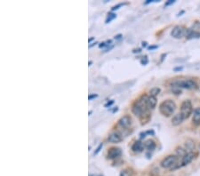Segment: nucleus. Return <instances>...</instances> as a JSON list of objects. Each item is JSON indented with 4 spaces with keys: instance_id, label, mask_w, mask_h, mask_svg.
<instances>
[{
    "instance_id": "6e6552de",
    "label": "nucleus",
    "mask_w": 200,
    "mask_h": 176,
    "mask_svg": "<svg viewBox=\"0 0 200 176\" xmlns=\"http://www.w3.org/2000/svg\"><path fill=\"white\" fill-rule=\"evenodd\" d=\"M122 141H123V136L118 131L112 132L108 134V141L110 143H119Z\"/></svg>"
},
{
    "instance_id": "c9c22d12",
    "label": "nucleus",
    "mask_w": 200,
    "mask_h": 176,
    "mask_svg": "<svg viewBox=\"0 0 200 176\" xmlns=\"http://www.w3.org/2000/svg\"><path fill=\"white\" fill-rule=\"evenodd\" d=\"M142 46H143V47H146L147 42H142Z\"/></svg>"
},
{
    "instance_id": "2f4dec72",
    "label": "nucleus",
    "mask_w": 200,
    "mask_h": 176,
    "mask_svg": "<svg viewBox=\"0 0 200 176\" xmlns=\"http://www.w3.org/2000/svg\"><path fill=\"white\" fill-rule=\"evenodd\" d=\"M122 37H123V36H122L121 34H118V35H116V36H115V39H122Z\"/></svg>"
},
{
    "instance_id": "aec40b11",
    "label": "nucleus",
    "mask_w": 200,
    "mask_h": 176,
    "mask_svg": "<svg viewBox=\"0 0 200 176\" xmlns=\"http://www.w3.org/2000/svg\"><path fill=\"white\" fill-rule=\"evenodd\" d=\"M116 17V14H114V13H109L108 14V16H107V19H106V23H109L111 21H113L114 19H115Z\"/></svg>"
},
{
    "instance_id": "f704fd0d",
    "label": "nucleus",
    "mask_w": 200,
    "mask_h": 176,
    "mask_svg": "<svg viewBox=\"0 0 200 176\" xmlns=\"http://www.w3.org/2000/svg\"><path fill=\"white\" fill-rule=\"evenodd\" d=\"M182 67H178V68H175V69H174V70H175V71H177V70H182Z\"/></svg>"
},
{
    "instance_id": "c756f323",
    "label": "nucleus",
    "mask_w": 200,
    "mask_h": 176,
    "mask_svg": "<svg viewBox=\"0 0 200 176\" xmlns=\"http://www.w3.org/2000/svg\"><path fill=\"white\" fill-rule=\"evenodd\" d=\"M157 47H158L157 46H149V47H148V49H149V50H151V51H152V50H154V49H157Z\"/></svg>"
},
{
    "instance_id": "4c0bfd02",
    "label": "nucleus",
    "mask_w": 200,
    "mask_h": 176,
    "mask_svg": "<svg viewBox=\"0 0 200 176\" xmlns=\"http://www.w3.org/2000/svg\"><path fill=\"white\" fill-rule=\"evenodd\" d=\"M117 109H118V108H117V107H116V108H114V110H113V112H116V111H117Z\"/></svg>"
},
{
    "instance_id": "b1692460",
    "label": "nucleus",
    "mask_w": 200,
    "mask_h": 176,
    "mask_svg": "<svg viewBox=\"0 0 200 176\" xmlns=\"http://www.w3.org/2000/svg\"><path fill=\"white\" fill-rule=\"evenodd\" d=\"M174 3H175L174 0H169V1H167V2L165 4V6H169L173 5V4H174Z\"/></svg>"
},
{
    "instance_id": "20e7f679",
    "label": "nucleus",
    "mask_w": 200,
    "mask_h": 176,
    "mask_svg": "<svg viewBox=\"0 0 200 176\" xmlns=\"http://www.w3.org/2000/svg\"><path fill=\"white\" fill-rule=\"evenodd\" d=\"M172 85L178 87V88H184L188 90H193L198 88L197 83L191 80V79H181V80H176L172 83Z\"/></svg>"
},
{
    "instance_id": "6ab92c4d",
    "label": "nucleus",
    "mask_w": 200,
    "mask_h": 176,
    "mask_svg": "<svg viewBox=\"0 0 200 176\" xmlns=\"http://www.w3.org/2000/svg\"><path fill=\"white\" fill-rule=\"evenodd\" d=\"M176 153H177V155L176 156H178L179 158H183L186 154L188 153L187 152V150L185 149H182V148H177L176 149Z\"/></svg>"
},
{
    "instance_id": "bb28decb",
    "label": "nucleus",
    "mask_w": 200,
    "mask_h": 176,
    "mask_svg": "<svg viewBox=\"0 0 200 176\" xmlns=\"http://www.w3.org/2000/svg\"><path fill=\"white\" fill-rule=\"evenodd\" d=\"M144 59H142L141 61V63L142 64V65H146L147 63H148V59H147V56L145 57H143Z\"/></svg>"
},
{
    "instance_id": "393cba45",
    "label": "nucleus",
    "mask_w": 200,
    "mask_h": 176,
    "mask_svg": "<svg viewBox=\"0 0 200 176\" xmlns=\"http://www.w3.org/2000/svg\"><path fill=\"white\" fill-rule=\"evenodd\" d=\"M98 97V94H89V96H88V100H91L92 99H95V98H97Z\"/></svg>"
},
{
    "instance_id": "7ed1b4c3",
    "label": "nucleus",
    "mask_w": 200,
    "mask_h": 176,
    "mask_svg": "<svg viewBox=\"0 0 200 176\" xmlns=\"http://www.w3.org/2000/svg\"><path fill=\"white\" fill-rule=\"evenodd\" d=\"M179 157L176 155H170L161 161L160 165L163 168H170L172 170L179 168Z\"/></svg>"
},
{
    "instance_id": "c85d7f7f",
    "label": "nucleus",
    "mask_w": 200,
    "mask_h": 176,
    "mask_svg": "<svg viewBox=\"0 0 200 176\" xmlns=\"http://www.w3.org/2000/svg\"><path fill=\"white\" fill-rule=\"evenodd\" d=\"M146 135H147V133L146 132H145V133H140V136H141V139H144V138L146 137Z\"/></svg>"
},
{
    "instance_id": "9b49d317",
    "label": "nucleus",
    "mask_w": 200,
    "mask_h": 176,
    "mask_svg": "<svg viewBox=\"0 0 200 176\" xmlns=\"http://www.w3.org/2000/svg\"><path fill=\"white\" fill-rule=\"evenodd\" d=\"M145 149V145L143 142H141V141H136L133 146H132V150L133 152H136V153H141Z\"/></svg>"
},
{
    "instance_id": "58836bf2",
    "label": "nucleus",
    "mask_w": 200,
    "mask_h": 176,
    "mask_svg": "<svg viewBox=\"0 0 200 176\" xmlns=\"http://www.w3.org/2000/svg\"><path fill=\"white\" fill-rule=\"evenodd\" d=\"M88 64H89V66H91V65L92 64V61H89V63H88Z\"/></svg>"
},
{
    "instance_id": "a211bd4d",
    "label": "nucleus",
    "mask_w": 200,
    "mask_h": 176,
    "mask_svg": "<svg viewBox=\"0 0 200 176\" xmlns=\"http://www.w3.org/2000/svg\"><path fill=\"white\" fill-rule=\"evenodd\" d=\"M161 92V89L160 88H158V87H154V88H152L150 91H149V94H150V96H153V97H157L159 93Z\"/></svg>"
},
{
    "instance_id": "72a5a7b5",
    "label": "nucleus",
    "mask_w": 200,
    "mask_h": 176,
    "mask_svg": "<svg viewBox=\"0 0 200 176\" xmlns=\"http://www.w3.org/2000/svg\"><path fill=\"white\" fill-rule=\"evenodd\" d=\"M97 44H98L97 42H95V43H92V45H89V47L91 48V47H92V46H95V45H97Z\"/></svg>"
},
{
    "instance_id": "4468645a",
    "label": "nucleus",
    "mask_w": 200,
    "mask_h": 176,
    "mask_svg": "<svg viewBox=\"0 0 200 176\" xmlns=\"http://www.w3.org/2000/svg\"><path fill=\"white\" fill-rule=\"evenodd\" d=\"M183 120H184L183 116L182 115L181 113H178V114H176L175 116H173V119H172V124H173V125L177 126V125H180L183 122Z\"/></svg>"
},
{
    "instance_id": "dca6fc26",
    "label": "nucleus",
    "mask_w": 200,
    "mask_h": 176,
    "mask_svg": "<svg viewBox=\"0 0 200 176\" xmlns=\"http://www.w3.org/2000/svg\"><path fill=\"white\" fill-rule=\"evenodd\" d=\"M144 145H145V149H147L149 151H153L155 149H156V142H155L153 140L149 139V140H147L146 141L144 142Z\"/></svg>"
},
{
    "instance_id": "5701e85b",
    "label": "nucleus",
    "mask_w": 200,
    "mask_h": 176,
    "mask_svg": "<svg viewBox=\"0 0 200 176\" xmlns=\"http://www.w3.org/2000/svg\"><path fill=\"white\" fill-rule=\"evenodd\" d=\"M102 146H103V143H100V145L98 146V148L95 149V151H94V153H93V155H97V154L99 153L100 151V149H101V148H102Z\"/></svg>"
},
{
    "instance_id": "0eeeda50",
    "label": "nucleus",
    "mask_w": 200,
    "mask_h": 176,
    "mask_svg": "<svg viewBox=\"0 0 200 176\" xmlns=\"http://www.w3.org/2000/svg\"><path fill=\"white\" fill-rule=\"evenodd\" d=\"M195 158H196V154L193 153V152H188L183 158H182L181 163L179 164V168L182 167V166H186L189 164H190L195 159Z\"/></svg>"
},
{
    "instance_id": "a878e982",
    "label": "nucleus",
    "mask_w": 200,
    "mask_h": 176,
    "mask_svg": "<svg viewBox=\"0 0 200 176\" xmlns=\"http://www.w3.org/2000/svg\"><path fill=\"white\" fill-rule=\"evenodd\" d=\"M120 176H131V175H130V173H128L126 170H124V171H122V173L120 174Z\"/></svg>"
},
{
    "instance_id": "4be33fe9",
    "label": "nucleus",
    "mask_w": 200,
    "mask_h": 176,
    "mask_svg": "<svg viewBox=\"0 0 200 176\" xmlns=\"http://www.w3.org/2000/svg\"><path fill=\"white\" fill-rule=\"evenodd\" d=\"M124 5H126V4H118V5H116V6H114L113 7L111 8V11L114 12V11H116V10H118L121 6H123Z\"/></svg>"
},
{
    "instance_id": "f3484780",
    "label": "nucleus",
    "mask_w": 200,
    "mask_h": 176,
    "mask_svg": "<svg viewBox=\"0 0 200 176\" xmlns=\"http://www.w3.org/2000/svg\"><path fill=\"white\" fill-rule=\"evenodd\" d=\"M194 148H195V144H194L192 141L189 140V141H187L185 142V149L186 150H190V152H192Z\"/></svg>"
},
{
    "instance_id": "cd10ccee",
    "label": "nucleus",
    "mask_w": 200,
    "mask_h": 176,
    "mask_svg": "<svg viewBox=\"0 0 200 176\" xmlns=\"http://www.w3.org/2000/svg\"><path fill=\"white\" fill-rule=\"evenodd\" d=\"M113 103H114V100H110V101H108V102H107V103H106V104L104 105V107H106V108L110 107V106H111V105H112Z\"/></svg>"
},
{
    "instance_id": "ea45409f",
    "label": "nucleus",
    "mask_w": 200,
    "mask_h": 176,
    "mask_svg": "<svg viewBox=\"0 0 200 176\" xmlns=\"http://www.w3.org/2000/svg\"><path fill=\"white\" fill-rule=\"evenodd\" d=\"M90 176H92V175H90Z\"/></svg>"
},
{
    "instance_id": "f8f14e48",
    "label": "nucleus",
    "mask_w": 200,
    "mask_h": 176,
    "mask_svg": "<svg viewBox=\"0 0 200 176\" xmlns=\"http://www.w3.org/2000/svg\"><path fill=\"white\" fill-rule=\"evenodd\" d=\"M157 98L156 97H153V96H148L146 99V105L147 108L149 109V110H152L154 109L156 106H157Z\"/></svg>"
},
{
    "instance_id": "f03ea898",
    "label": "nucleus",
    "mask_w": 200,
    "mask_h": 176,
    "mask_svg": "<svg viewBox=\"0 0 200 176\" xmlns=\"http://www.w3.org/2000/svg\"><path fill=\"white\" fill-rule=\"evenodd\" d=\"M175 109H176V104L172 100H165L162 101L159 105L160 113L166 117H169L172 115H173Z\"/></svg>"
},
{
    "instance_id": "e433bc0d",
    "label": "nucleus",
    "mask_w": 200,
    "mask_h": 176,
    "mask_svg": "<svg viewBox=\"0 0 200 176\" xmlns=\"http://www.w3.org/2000/svg\"><path fill=\"white\" fill-rule=\"evenodd\" d=\"M93 39H94V38H91V39H88V42H89V43H90V42H92Z\"/></svg>"
},
{
    "instance_id": "2eb2a0df",
    "label": "nucleus",
    "mask_w": 200,
    "mask_h": 176,
    "mask_svg": "<svg viewBox=\"0 0 200 176\" xmlns=\"http://www.w3.org/2000/svg\"><path fill=\"white\" fill-rule=\"evenodd\" d=\"M200 38V32L193 30H188L187 31V35H186V39H199Z\"/></svg>"
},
{
    "instance_id": "412c9836",
    "label": "nucleus",
    "mask_w": 200,
    "mask_h": 176,
    "mask_svg": "<svg viewBox=\"0 0 200 176\" xmlns=\"http://www.w3.org/2000/svg\"><path fill=\"white\" fill-rule=\"evenodd\" d=\"M111 43H112V40H111V39H109V40H107V41H105V42H102V43H100V45H99V47H100V48L106 47V46H110V45H111Z\"/></svg>"
},
{
    "instance_id": "f257e3e1",
    "label": "nucleus",
    "mask_w": 200,
    "mask_h": 176,
    "mask_svg": "<svg viewBox=\"0 0 200 176\" xmlns=\"http://www.w3.org/2000/svg\"><path fill=\"white\" fill-rule=\"evenodd\" d=\"M148 95L143 94L141 98L137 100L134 101V103L132 106V111L136 117H138L139 118L146 114L148 112H149V109L147 108L146 105V99Z\"/></svg>"
},
{
    "instance_id": "423d86ee",
    "label": "nucleus",
    "mask_w": 200,
    "mask_h": 176,
    "mask_svg": "<svg viewBox=\"0 0 200 176\" xmlns=\"http://www.w3.org/2000/svg\"><path fill=\"white\" fill-rule=\"evenodd\" d=\"M187 31L183 26H181V25H178L175 26L172 31H171V36L173 38V39H182L183 37H186L187 35Z\"/></svg>"
},
{
    "instance_id": "1a4fd4ad",
    "label": "nucleus",
    "mask_w": 200,
    "mask_h": 176,
    "mask_svg": "<svg viewBox=\"0 0 200 176\" xmlns=\"http://www.w3.org/2000/svg\"><path fill=\"white\" fill-rule=\"evenodd\" d=\"M132 122H133V120H132L131 117L128 115H125L122 117L118 120V125L121 126L124 129H127V128H129L131 126Z\"/></svg>"
},
{
    "instance_id": "473e14b6",
    "label": "nucleus",
    "mask_w": 200,
    "mask_h": 176,
    "mask_svg": "<svg viewBox=\"0 0 200 176\" xmlns=\"http://www.w3.org/2000/svg\"><path fill=\"white\" fill-rule=\"evenodd\" d=\"M133 53L135 54V53H141V49H134L133 50Z\"/></svg>"
},
{
    "instance_id": "39448f33",
    "label": "nucleus",
    "mask_w": 200,
    "mask_h": 176,
    "mask_svg": "<svg viewBox=\"0 0 200 176\" xmlns=\"http://www.w3.org/2000/svg\"><path fill=\"white\" fill-rule=\"evenodd\" d=\"M193 113V106L190 100H184L181 105V114L183 116L184 119L189 118Z\"/></svg>"
},
{
    "instance_id": "ddd939ff",
    "label": "nucleus",
    "mask_w": 200,
    "mask_h": 176,
    "mask_svg": "<svg viewBox=\"0 0 200 176\" xmlns=\"http://www.w3.org/2000/svg\"><path fill=\"white\" fill-rule=\"evenodd\" d=\"M192 122L195 125H200V107L196 108L193 110Z\"/></svg>"
},
{
    "instance_id": "9d476101",
    "label": "nucleus",
    "mask_w": 200,
    "mask_h": 176,
    "mask_svg": "<svg viewBox=\"0 0 200 176\" xmlns=\"http://www.w3.org/2000/svg\"><path fill=\"white\" fill-rule=\"evenodd\" d=\"M122 155V150L119 148H110L108 151V159H116Z\"/></svg>"
},
{
    "instance_id": "7c9ffc66",
    "label": "nucleus",
    "mask_w": 200,
    "mask_h": 176,
    "mask_svg": "<svg viewBox=\"0 0 200 176\" xmlns=\"http://www.w3.org/2000/svg\"><path fill=\"white\" fill-rule=\"evenodd\" d=\"M146 133H147V134H151V135H154V134H155L154 131H153V130H149V131H147Z\"/></svg>"
}]
</instances>
